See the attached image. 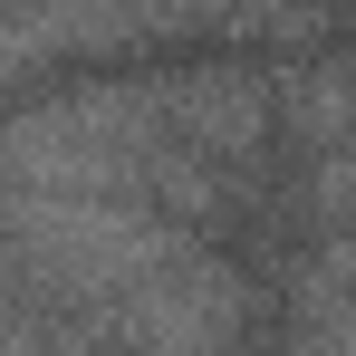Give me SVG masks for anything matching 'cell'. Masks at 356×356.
<instances>
[{
	"label": "cell",
	"mask_w": 356,
	"mask_h": 356,
	"mask_svg": "<svg viewBox=\"0 0 356 356\" xmlns=\"http://www.w3.org/2000/svg\"><path fill=\"white\" fill-rule=\"evenodd\" d=\"M106 318L125 327V347H145V356H222L241 337V280L222 260H202L193 241H164L106 298Z\"/></svg>",
	"instance_id": "cell-1"
}]
</instances>
